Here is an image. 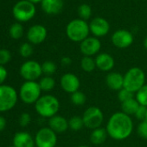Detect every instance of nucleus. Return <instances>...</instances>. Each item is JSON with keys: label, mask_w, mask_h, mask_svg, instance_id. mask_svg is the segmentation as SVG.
<instances>
[{"label": "nucleus", "mask_w": 147, "mask_h": 147, "mask_svg": "<svg viewBox=\"0 0 147 147\" xmlns=\"http://www.w3.org/2000/svg\"><path fill=\"white\" fill-rule=\"evenodd\" d=\"M56 133L49 127H42L36 134L35 144L36 147H56Z\"/></svg>", "instance_id": "obj_10"}, {"label": "nucleus", "mask_w": 147, "mask_h": 147, "mask_svg": "<svg viewBox=\"0 0 147 147\" xmlns=\"http://www.w3.org/2000/svg\"><path fill=\"white\" fill-rule=\"evenodd\" d=\"M11 59V54L8 49H0V66H5Z\"/></svg>", "instance_id": "obj_32"}, {"label": "nucleus", "mask_w": 147, "mask_h": 147, "mask_svg": "<svg viewBox=\"0 0 147 147\" xmlns=\"http://www.w3.org/2000/svg\"><path fill=\"white\" fill-rule=\"evenodd\" d=\"M77 147H89L88 145H80V146H77Z\"/></svg>", "instance_id": "obj_42"}, {"label": "nucleus", "mask_w": 147, "mask_h": 147, "mask_svg": "<svg viewBox=\"0 0 147 147\" xmlns=\"http://www.w3.org/2000/svg\"><path fill=\"white\" fill-rule=\"evenodd\" d=\"M144 48L147 49V37L144 39Z\"/></svg>", "instance_id": "obj_41"}, {"label": "nucleus", "mask_w": 147, "mask_h": 147, "mask_svg": "<svg viewBox=\"0 0 147 147\" xmlns=\"http://www.w3.org/2000/svg\"><path fill=\"white\" fill-rule=\"evenodd\" d=\"M89 29L91 33L98 38L106 36L109 32L110 25L106 19L102 18H95L91 21Z\"/></svg>", "instance_id": "obj_14"}, {"label": "nucleus", "mask_w": 147, "mask_h": 147, "mask_svg": "<svg viewBox=\"0 0 147 147\" xmlns=\"http://www.w3.org/2000/svg\"><path fill=\"white\" fill-rule=\"evenodd\" d=\"M13 145L15 147H34L35 138L27 131H19L13 137Z\"/></svg>", "instance_id": "obj_18"}, {"label": "nucleus", "mask_w": 147, "mask_h": 147, "mask_svg": "<svg viewBox=\"0 0 147 147\" xmlns=\"http://www.w3.org/2000/svg\"><path fill=\"white\" fill-rule=\"evenodd\" d=\"M78 15L81 18V19H82L84 21L88 20L92 15L91 7L88 5H86V4H83V5H80L79 8H78Z\"/></svg>", "instance_id": "obj_30"}, {"label": "nucleus", "mask_w": 147, "mask_h": 147, "mask_svg": "<svg viewBox=\"0 0 147 147\" xmlns=\"http://www.w3.org/2000/svg\"><path fill=\"white\" fill-rule=\"evenodd\" d=\"M70 99H71L72 103L76 106H82L85 104V102L87 100V97H86L85 94L79 90L75 93H73L71 94Z\"/></svg>", "instance_id": "obj_27"}, {"label": "nucleus", "mask_w": 147, "mask_h": 147, "mask_svg": "<svg viewBox=\"0 0 147 147\" xmlns=\"http://www.w3.org/2000/svg\"><path fill=\"white\" fill-rule=\"evenodd\" d=\"M145 120L147 121V112H146V117H145Z\"/></svg>", "instance_id": "obj_43"}, {"label": "nucleus", "mask_w": 147, "mask_h": 147, "mask_svg": "<svg viewBox=\"0 0 147 147\" xmlns=\"http://www.w3.org/2000/svg\"><path fill=\"white\" fill-rule=\"evenodd\" d=\"M47 37V30L44 26L36 24L30 27L27 32V38L32 44H40Z\"/></svg>", "instance_id": "obj_15"}, {"label": "nucleus", "mask_w": 147, "mask_h": 147, "mask_svg": "<svg viewBox=\"0 0 147 147\" xmlns=\"http://www.w3.org/2000/svg\"><path fill=\"white\" fill-rule=\"evenodd\" d=\"M42 89L36 82H25L20 88L19 98L28 105L36 103L41 97Z\"/></svg>", "instance_id": "obj_6"}, {"label": "nucleus", "mask_w": 147, "mask_h": 147, "mask_svg": "<svg viewBox=\"0 0 147 147\" xmlns=\"http://www.w3.org/2000/svg\"><path fill=\"white\" fill-rule=\"evenodd\" d=\"M63 8L62 0H42V9L49 15H55L61 11Z\"/></svg>", "instance_id": "obj_20"}, {"label": "nucleus", "mask_w": 147, "mask_h": 147, "mask_svg": "<svg viewBox=\"0 0 147 147\" xmlns=\"http://www.w3.org/2000/svg\"><path fill=\"white\" fill-rule=\"evenodd\" d=\"M38 83H39V86H40L42 91H44V92L51 91L55 86V79L51 76H47L42 77Z\"/></svg>", "instance_id": "obj_24"}, {"label": "nucleus", "mask_w": 147, "mask_h": 147, "mask_svg": "<svg viewBox=\"0 0 147 147\" xmlns=\"http://www.w3.org/2000/svg\"><path fill=\"white\" fill-rule=\"evenodd\" d=\"M138 135L142 138L143 139H147V121L143 120L141 121L137 128Z\"/></svg>", "instance_id": "obj_34"}, {"label": "nucleus", "mask_w": 147, "mask_h": 147, "mask_svg": "<svg viewBox=\"0 0 147 147\" xmlns=\"http://www.w3.org/2000/svg\"><path fill=\"white\" fill-rule=\"evenodd\" d=\"M136 100H138L139 105L147 107V84L143 86L136 93Z\"/></svg>", "instance_id": "obj_29"}, {"label": "nucleus", "mask_w": 147, "mask_h": 147, "mask_svg": "<svg viewBox=\"0 0 147 147\" xmlns=\"http://www.w3.org/2000/svg\"><path fill=\"white\" fill-rule=\"evenodd\" d=\"M9 147H15L14 145H11V146H9Z\"/></svg>", "instance_id": "obj_44"}, {"label": "nucleus", "mask_w": 147, "mask_h": 147, "mask_svg": "<svg viewBox=\"0 0 147 147\" xmlns=\"http://www.w3.org/2000/svg\"><path fill=\"white\" fill-rule=\"evenodd\" d=\"M68 126L73 131H80L84 126V122L82 117L73 116L68 120Z\"/></svg>", "instance_id": "obj_25"}, {"label": "nucleus", "mask_w": 147, "mask_h": 147, "mask_svg": "<svg viewBox=\"0 0 147 147\" xmlns=\"http://www.w3.org/2000/svg\"><path fill=\"white\" fill-rule=\"evenodd\" d=\"M89 25L82 19H75L69 22L66 28L67 36L73 42H82L88 37Z\"/></svg>", "instance_id": "obj_4"}, {"label": "nucleus", "mask_w": 147, "mask_h": 147, "mask_svg": "<svg viewBox=\"0 0 147 147\" xmlns=\"http://www.w3.org/2000/svg\"><path fill=\"white\" fill-rule=\"evenodd\" d=\"M61 63L62 66H66V67H67V66H69V65L72 63V60H71V58L68 57V56H64V57L61 58Z\"/></svg>", "instance_id": "obj_38"}, {"label": "nucleus", "mask_w": 147, "mask_h": 147, "mask_svg": "<svg viewBox=\"0 0 147 147\" xmlns=\"http://www.w3.org/2000/svg\"><path fill=\"white\" fill-rule=\"evenodd\" d=\"M49 127L56 134L64 133L68 128V120L61 115H55L49 119Z\"/></svg>", "instance_id": "obj_17"}, {"label": "nucleus", "mask_w": 147, "mask_h": 147, "mask_svg": "<svg viewBox=\"0 0 147 147\" xmlns=\"http://www.w3.org/2000/svg\"><path fill=\"white\" fill-rule=\"evenodd\" d=\"M20 76L26 82H36L42 75V65L36 61H27L20 67Z\"/></svg>", "instance_id": "obj_9"}, {"label": "nucleus", "mask_w": 147, "mask_h": 147, "mask_svg": "<svg viewBox=\"0 0 147 147\" xmlns=\"http://www.w3.org/2000/svg\"><path fill=\"white\" fill-rule=\"evenodd\" d=\"M112 42L115 47L119 49H125L132 44L133 36L128 30H119L113 34Z\"/></svg>", "instance_id": "obj_12"}, {"label": "nucleus", "mask_w": 147, "mask_h": 147, "mask_svg": "<svg viewBox=\"0 0 147 147\" xmlns=\"http://www.w3.org/2000/svg\"><path fill=\"white\" fill-rule=\"evenodd\" d=\"M60 85L62 90L67 94H73L79 90L81 82L77 76L72 73H67L61 77Z\"/></svg>", "instance_id": "obj_11"}, {"label": "nucleus", "mask_w": 147, "mask_h": 147, "mask_svg": "<svg viewBox=\"0 0 147 147\" xmlns=\"http://www.w3.org/2000/svg\"><path fill=\"white\" fill-rule=\"evenodd\" d=\"M84 126L88 129H97L100 127L104 121V114L97 107H90L84 112L82 115Z\"/></svg>", "instance_id": "obj_8"}, {"label": "nucleus", "mask_w": 147, "mask_h": 147, "mask_svg": "<svg viewBox=\"0 0 147 147\" xmlns=\"http://www.w3.org/2000/svg\"><path fill=\"white\" fill-rule=\"evenodd\" d=\"M81 67L86 73H91L96 68L95 60L91 56H83L81 60Z\"/></svg>", "instance_id": "obj_23"}, {"label": "nucleus", "mask_w": 147, "mask_h": 147, "mask_svg": "<svg viewBox=\"0 0 147 147\" xmlns=\"http://www.w3.org/2000/svg\"><path fill=\"white\" fill-rule=\"evenodd\" d=\"M107 131L105 128L99 127L92 131L90 134V142L94 144H101L107 140Z\"/></svg>", "instance_id": "obj_21"}, {"label": "nucleus", "mask_w": 147, "mask_h": 147, "mask_svg": "<svg viewBox=\"0 0 147 147\" xmlns=\"http://www.w3.org/2000/svg\"><path fill=\"white\" fill-rule=\"evenodd\" d=\"M8 76V72L5 66H0V86L4 85Z\"/></svg>", "instance_id": "obj_37"}, {"label": "nucleus", "mask_w": 147, "mask_h": 147, "mask_svg": "<svg viewBox=\"0 0 147 147\" xmlns=\"http://www.w3.org/2000/svg\"><path fill=\"white\" fill-rule=\"evenodd\" d=\"M101 48L100 41L97 37H88L80 44L81 52L84 56H93L96 55Z\"/></svg>", "instance_id": "obj_13"}, {"label": "nucleus", "mask_w": 147, "mask_h": 147, "mask_svg": "<svg viewBox=\"0 0 147 147\" xmlns=\"http://www.w3.org/2000/svg\"><path fill=\"white\" fill-rule=\"evenodd\" d=\"M106 130L108 136L113 139L125 140L132 132L133 122L129 115L122 112H117L109 118Z\"/></svg>", "instance_id": "obj_1"}, {"label": "nucleus", "mask_w": 147, "mask_h": 147, "mask_svg": "<svg viewBox=\"0 0 147 147\" xmlns=\"http://www.w3.org/2000/svg\"><path fill=\"white\" fill-rule=\"evenodd\" d=\"M146 112H147V107H144V106H139L138 111L135 113V117L138 119V120H145V117H146Z\"/></svg>", "instance_id": "obj_36"}, {"label": "nucleus", "mask_w": 147, "mask_h": 147, "mask_svg": "<svg viewBox=\"0 0 147 147\" xmlns=\"http://www.w3.org/2000/svg\"><path fill=\"white\" fill-rule=\"evenodd\" d=\"M14 18L19 22H27L34 18L36 14V7L34 4L28 0H21L18 2L12 10Z\"/></svg>", "instance_id": "obj_7"}, {"label": "nucleus", "mask_w": 147, "mask_h": 147, "mask_svg": "<svg viewBox=\"0 0 147 147\" xmlns=\"http://www.w3.org/2000/svg\"><path fill=\"white\" fill-rule=\"evenodd\" d=\"M139 106L140 105L138 102V100L134 98H131V99L121 103V110H122V113H124L129 116L135 115Z\"/></svg>", "instance_id": "obj_22"}, {"label": "nucleus", "mask_w": 147, "mask_h": 147, "mask_svg": "<svg viewBox=\"0 0 147 147\" xmlns=\"http://www.w3.org/2000/svg\"><path fill=\"white\" fill-rule=\"evenodd\" d=\"M29 2H30V3H32V4H36V3H42V0H28Z\"/></svg>", "instance_id": "obj_40"}, {"label": "nucleus", "mask_w": 147, "mask_h": 147, "mask_svg": "<svg viewBox=\"0 0 147 147\" xmlns=\"http://www.w3.org/2000/svg\"><path fill=\"white\" fill-rule=\"evenodd\" d=\"M95 64L96 67L102 72H109L114 67V59L113 57L107 53L99 54L95 57Z\"/></svg>", "instance_id": "obj_16"}, {"label": "nucleus", "mask_w": 147, "mask_h": 147, "mask_svg": "<svg viewBox=\"0 0 147 147\" xmlns=\"http://www.w3.org/2000/svg\"><path fill=\"white\" fill-rule=\"evenodd\" d=\"M42 74H44L47 76H51L52 75L56 72L57 67L55 63L52 61H46L42 64Z\"/></svg>", "instance_id": "obj_26"}, {"label": "nucleus", "mask_w": 147, "mask_h": 147, "mask_svg": "<svg viewBox=\"0 0 147 147\" xmlns=\"http://www.w3.org/2000/svg\"><path fill=\"white\" fill-rule=\"evenodd\" d=\"M145 85V74L140 67H131L124 76V88L131 93H137Z\"/></svg>", "instance_id": "obj_3"}, {"label": "nucleus", "mask_w": 147, "mask_h": 147, "mask_svg": "<svg viewBox=\"0 0 147 147\" xmlns=\"http://www.w3.org/2000/svg\"><path fill=\"white\" fill-rule=\"evenodd\" d=\"M10 36L11 38L13 39H19L23 36L24 35V27L22 26V24L16 23L14 24H12L10 28Z\"/></svg>", "instance_id": "obj_28"}, {"label": "nucleus", "mask_w": 147, "mask_h": 147, "mask_svg": "<svg viewBox=\"0 0 147 147\" xmlns=\"http://www.w3.org/2000/svg\"><path fill=\"white\" fill-rule=\"evenodd\" d=\"M18 94L17 90L9 85L0 86V113L11 110L17 104Z\"/></svg>", "instance_id": "obj_5"}, {"label": "nucleus", "mask_w": 147, "mask_h": 147, "mask_svg": "<svg viewBox=\"0 0 147 147\" xmlns=\"http://www.w3.org/2000/svg\"><path fill=\"white\" fill-rule=\"evenodd\" d=\"M6 127V119H5V117L0 115V132L3 131Z\"/></svg>", "instance_id": "obj_39"}, {"label": "nucleus", "mask_w": 147, "mask_h": 147, "mask_svg": "<svg viewBox=\"0 0 147 147\" xmlns=\"http://www.w3.org/2000/svg\"><path fill=\"white\" fill-rule=\"evenodd\" d=\"M19 53H20V55H21L23 57H24V58L30 57V56L33 54V48H32L31 44H30V43H28V42L23 43V44L20 46Z\"/></svg>", "instance_id": "obj_31"}, {"label": "nucleus", "mask_w": 147, "mask_h": 147, "mask_svg": "<svg viewBox=\"0 0 147 147\" xmlns=\"http://www.w3.org/2000/svg\"><path fill=\"white\" fill-rule=\"evenodd\" d=\"M35 109L40 116L50 119L58 113L60 109V102L54 95H42L35 103Z\"/></svg>", "instance_id": "obj_2"}, {"label": "nucleus", "mask_w": 147, "mask_h": 147, "mask_svg": "<svg viewBox=\"0 0 147 147\" xmlns=\"http://www.w3.org/2000/svg\"><path fill=\"white\" fill-rule=\"evenodd\" d=\"M31 121V117L28 113H24L19 117V124L22 127H25L30 125Z\"/></svg>", "instance_id": "obj_35"}, {"label": "nucleus", "mask_w": 147, "mask_h": 147, "mask_svg": "<svg viewBox=\"0 0 147 147\" xmlns=\"http://www.w3.org/2000/svg\"><path fill=\"white\" fill-rule=\"evenodd\" d=\"M107 87L114 91H119L124 88V76L117 72H111L106 77Z\"/></svg>", "instance_id": "obj_19"}, {"label": "nucleus", "mask_w": 147, "mask_h": 147, "mask_svg": "<svg viewBox=\"0 0 147 147\" xmlns=\"http://www.w3.org/2000/svg\"><path fill=\"white\" fill-rule=\"evenodd\" d=\"M131 98H133V93L130 92L129 90H127L125 88H122L118 93V99L121 103L125 102Z\"/></svg>", "instance_id": "obj_33"}]
</instances>
